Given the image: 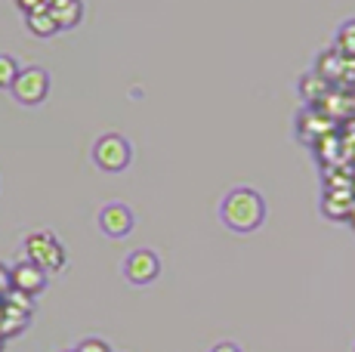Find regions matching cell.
Segmentation results:
<instances>
[{
    "mask_svg": "<svg viewBox=\"0 0 355 352\" xmlns=\"http://www.w3.org/2000/svg\"><path fill=\"white\" fill-rule=\"evenodd\" d=\"M10 272H12V290H22V294L34 297V300H37L46 290V284H50V272L31 260H19L16 266H10Z\"/></svg>",
    "mask_w": 355,
    "mask_h": 352,
    "instance_id": "7",
    "label": "cell"
},
{
    "mask_svg": "<svg viewBox=\"0 0 355 352\" xmlns=\"http://www.w3.org/2000/svg\"><path fill=\"white\" fill-rule=\"evenodd\" d=\"M352 352H355V349H352Z\"/></svg>",
    "mask_w": 355,
    "mask_h": 352,
    "instance_id": "22",
    "label": "cell"
},
{
    "mask_svg": "<svg viewBox=\"0 0 355 352\" xmlns=\"http://www.w3.org/2000/svg\"><path fill=\"white\" fill-rule=\"evenodd\" d=\"M130 161H133V146L121 133H102L93 142V164L102 173H124L130 167Z\"/></svg>",
    "mask_w": 355,
    "mask_h": 352,
    "instance_id": "3",
    "label": "cell"
},
{
    "mask_svg": "<svg viewBox=\"0 0 355 352\" xmlns=\"http://www.w3.org/2000/svg\"><path fill=\"white\" fill-rule=\"evenodd\" d=\"M133 226H136V216L124 201H108L99 211V232L105 235V238H112V241L127 238V235L133 232Z\"/></svg>",
    "mask_w": 355,
    "mask_h": 352,
    "instance_id": "6",
    "label": "cell"
},
{
    "mask_svg": "<svg viewBox=\"0 0 355 352\" xmlns=\"http://www.w3.org/2000/svg\"><path fill=\"white\" fill-rule=\"evenodd\" d=\"M12 3H16V10L22 12V16L37 12V10H50V0H12Z\"/></svg>",
    "mask_w": 355,
    "mask_h": 352,
    "instance_id": "17",
    "label": "cell"
},
{
    "mask_svg": "<svg viewBox=\"0 0 355 352\" xmlns=\"http://www.w3.org/2000/svg\"><path fill=\"white\" fill-rule=\"evenodd\" d=\"M337 46H340V53H343V56H355V19H349L346 25H340Z\"/></svg>",
    "mask_w": 355,
    "mask_h": 352,
    "instance_id": "14",
    "label": "cell"
},
{
    "mask_svg": "<svg viewBox=\"0 0 355 352\" xmlns=\"http://www.w3.org/2000/svg\"><path fill=\"white\" fill-rule=\"evenodd\" d=\"M300 93H303L309 103H315V99H322L327 93V80L322 74H309V78H303V84H300Z\"/></svg>",
    "mask_w": 355,
    "mask_h": 352,
    "instance_id": "13",
    "label": "cell"
},
{
    "mask_svg": "<svg viewBox=\"0 0 355 352\" xmlns=\"http://www.w3.org/2000/svg\"><path fill=\"white\" fill-rule=\"evenodd\" d=\"M158 275H161V256L155 254V250L139 247V250H133V254H127V260H124V279L130 284H136V288H146V284L158 281Z\"/></svg>",
    "mask_w": 355,
    "mask_h": 352,
    "instance_id": "5",
    "label": "cell"
},
{
    "mask_svg": "<svg viewBox=\"0 0 355 352\" xmlns=\"http://www.w3.org/2000/svg\"><path fill=\"white\" fill-rule=\"evenodd\" d=\"M50 12L59 22V28H78L80 19H84V3L80 0H50Z\"/></svg>",
    "mask_w": 355,
    "mask_h": 352,
    "instance_id": "8",
    "label": "cell"
},
{
    "mask_svg": "<svg viewBox=\"0 0 355 352\" xmlns=\"http://www.w3.org/2000/svg\"><path fill=\"white\" fill-rule=\"evenodd\" d=\"M74 352H112L105 340H99V337H84V340L74 346Z\"/></svg>",
    "mask_w": 355,
    "mask_h": 352,
    "instance_id": "16",
    "label": "cell"
},
{
    "mask_svg": "<svg viewBox=\"0 0 355 352\" xmlns=\"http://www.w3.org/2000/svg\"><path fill=\"white\" fill-rule=\"evenodd\" d=\"M349 226L355 229V204H352V213H349Z\"/></svg>",
    "mask_w": 355,
    "mask_h": 352,
    "instance_id": "20",
    "label": "cell"
},
{
    "mask_svg": "<svg viewBox=\"0 0 355 352\" xmlns=\"http://www.w3.org/2000/svg\"><path fill=\"white\" fill-rule=\"evenodd\" d=\"M207 352H244L238 343H232V340H223V343H216V346H210Z\"/></svg>",
    "mask_w": 355,
    "mask_h": 352,
    "instance_id": "19",
    "label": "cell"
},
{
    "mask_svg": "<svg viewBox=\"0 0 355 352\" xmlns=\"http://www.w3.org/2000/svg\"><path fill=\"white\" fill-rule=\"evenodd\" d=\"M28 322H31V313L3 303V315H0V334H3V337L16 334V331H25V328H28Z\"/></svg>",
    "mask_w": 355,
    "mask_h": 352,
    "instance_id": "11",
    "label": "cell"
},
{
    "mask_svg": "<svg viewBox=\"0 0 355 352\" xmlns=\"http://www.w3.org/2000/svg\"><path fill=\"white\" fill-rule=\"evenodd\" d=\"M12 290V272H10V266L6 263H0V303L6 300V294Z\"/></svg>",
    "mask_w": 355,
    "mask_h": 352,
    "instance_id": "18",
    "label": "cell"
},
{
    "mask_svg": "<svg viewBox=\"0 0 355 352\" xmlns=\"http://www.w3.org/2000/svg\"><path fill=\"white\" fill-rule=\"evenodd\" d=\"M25 28H28L34 37H40V40H50V37H56L59 31H62V28H59V22L53 19L50 10L28 12V16H25Z\"/></svg>",
    "mask_w": 355,
    "mask_h": 352,
    "instance_id": "9",
    "label": "cell"
},
{
    "mask_svg": "<svg viewBox=\"0 0 355 352\" xmlns=\"http://www.w3.org/2000/svg\"><path fill=\"white\" fill-rule=\"evenodd\" d=\"M19 71H22L19 69V59L10 56V53H0V90H12Z\"/></svg>",
    "mask_w": 355,
    "mask_h": 352,
    "instance_id": "12",
    "label": "cell"
},
{
    "mask_svg": "<svg viewBox=\"0 0 355 352\" xmlns=\"http://www.w3.org/2000/svg\"><path fill=\"white\" fill-rule=\"evenodd\" d=\"M62 352H74V349H62Z\"/></svg>",
    "mask_w": 355,
    "mask_h": 352,
    "instance_id": "21",
    "label": "cell"
},
{
    "mask_svg": "<svg viewBox=\"0 0 355 352\" xmlns=\"http://www.w3.org/2000/svg\"><path fill=\"white\" fill-rule=\"evenodd\" d=\"M3 303H10V306H19V309H25V313H34V297L22 294V290H10Z\"/></svg>",
    "mask_w": 355,
    "mask_h": 352,
    "instance_id": "15",
    "label": "cell"
},
{
    "mask_svg": "<svg viewBox=\"0 0 355 352\" xmlns=\"http://www.w3.org/2000/svg\"><path fill=\"white\" fill-rule=\"evenodd\" d=\"M220 220H223V226L232 229V232H238V235L257 232V229L266 222L263 195H259L257 188H248V186L232 188L220 204Z\"/></svg>",
    "mask_w": 355,
    "mask_h": 352,
    "instance_id": "1",
    "label": "cell"
},
{
    "mask_svg": "<svg viewBox=\"0 0 355 352\" xmlns=\"http://www.w3.org/2000/svg\"><path fill=\"white\" fill-rule=\"evenodd\" d=\"M352 195L349 192H334V188H327L324 201H322V211L324 216H331V220H349L352 213Z\"/></svg>",
    "mask_w": 355,
    "mask_h": 352,
    "instance_id": "10",
    "label": "cell"
},
{
    "mask_svg": "<svg viewBox=\"0 0 355 352\" xmlns=\"http://www.w3.org/2000/svg\"><path fill=\"white\" fill-rule=\"evenodd\" d=\"M12 99L25 108H37L46 103L50 96V71L40 69V65H28V69L19 71L16 84H12Z\"/></svg>",
    "mask_w": 355,
    "mask_h": 352,
    "instance_id": "4",
    "label": "cell"
},
{
    "mask_svg": "<svg viewBox=\"0 0 355 352\" xmlns=\"http://www.w3.org/2000/svg\"><path fill=\"white\" fill-rule=\"evenodd\" d=\"M25 260L44 266L50 275L53 272H62V269L68 266L65 245L50 232V229H37V232L25 235Z\"/></svg>",
    "mask_w": 355,
    "mask_h": 352,
    "instance_id": "2",
    "label": "cell"
}]
</instances>
